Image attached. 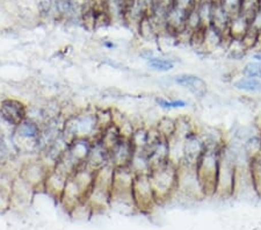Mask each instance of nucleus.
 Here are the masks:
<instances>
[{
	"instance_id": "bb28decb",
	"label": "nucleus",
	"mask_w": 261,
	"mask_h": 230,
	"mask_svg": "<svg viewBox=\"0 0 261 230\" xmlns=\"http://www.w3.org/2000/svg\"><path fill=\"white\" fill-rule=\"evenodd\" d=\"M11 208V191L0 187V213H4Z\"/></svg>"
},
{
	"instance_id": "9d476101",
	"label": "nucleus",
	"mask_w": 261,
	"mask_h": 230,
	"mask_svg": "<svg viewBox=\"0 0 261 230\" xmlns=\"http://www.w3.org/2000/svg\"><path fill=\"white\" fill-rule=\"evenodd\" d=\"M69 177L70 175H67L65 172H63L62 170L54 166L53 169L50 170L47 179H45L43 192H45L51 199L56 200L57 202H60L61 196L63 194V192H64V188Z\"/></svg>"
},
{
	"instance_id": "1a4fd4ad",
	"label": "nucleus",
	"mask_w": 261,
	"mask_h": 230,
	"mask_svg": "<svg viewBox=\"0 0 261 230\" xmlns=\"http://www.w3.org/2000/svg\"><path fill=\"white\" fill-rule=\"evenodd\" d=\"M205 142L203 137L197 129L196 132L189 134V135L184 141V162L185 165L196 166L197 162H199L202 154L204 152ZM181 164V165H182ZM180 166V165H179Z\"/></svg>"
},
{
	"instance_id": "20e7f679",
	"label": "nucleus",
	"mask_w": 261,
	"mask_h": 230,
	"mask_svg": "<svg viewBox=\"0 0 261 230\" xmlns=\"http://www.w3.org/2000/svg\"><path fill=\"white\" fill-rule=\"evenodd\" d=\"M133 200L137 212L149 214L158 206L149 174H137L133 185Z\"/></svg>"
},
{
	"instance_id": "f03ea898",
	"label": "nucleus",
	"mask_w": 261,
	"mask_h": 230,
	"mask_svg": "<svg viewBox=\"0 0 261 230\" xmlns=\"http://www.w3.org/2000/svg\"><path fill=\"white\" fill-rule=\"evenodd\" d=\"M223 146H221V148H218V146H207L195 166L197 177H199L202 191H203L205 198H214L215 195Z\"/></svg>"
},
{
	"instance_id": "b1692460",
	"label": "nucleus",
	"mask_w": 261,
	"mask_h": 230,
	"mask_svg": "<svg viewBox=\"0 0 261 230\" xmlns=\"http://www.w3.org/2000/svg\"><path fill=\"white\" fill-rule=\"evenodd\" d=\"M154 103L157 106L166 111L178 110V108H184L188 106V101L184 99H167L164 97H157L154 99Z\"/></svg>"
},
{
	"instance_id": "39448f33",
	"label": "nucleus",
	"mask_w": 261,
	"mask_h": 230,
	"mask_svg": "<svg viewBox=\"0 0 261 230\" xmlns=\"http://www.w3.org/2000/svg\"><path fill=\"white\" fill-rule=\"evenodd\" d=\"M178 170L179 179L175 195H181L189 200L205 199L199 177H197L195 166L182 164L178 166Z\"/></svg>"
},
{
	"instance_id": "6e6552de",
	"label": "nucleus",
	"mask_w": 261,
	"mask_h": 230,
	"mask_svg": "<svg viewBox=\"0 0 261 230\" xmlns=\"http://www.w3.org/2000/svg\"><path fill=\"white\" fill-rule=\"evenodd\" d=\"M0 115L8 124L15 128L28 118V107L18 99L7 98L0 104Z\"/></svg>"
},
{
	"instance_id": "6ab92c4d",
	"label": "nucleus",
	"mask_w": 261,
	"mask_h": 230,
	"mask_svg": "<svg viewBox=\"0 0 261 230\" xmlns=\"http://www.w3.org/2000/svg\"><path fill=\"white\" fill-rule=\"evenodd\" d=\"M243 150L245 152L246 156L248 157V160H253V158H256L261 156V133L260 129L258 132H255L254 134L248 137L247 140H245L242 143Z\"/></svg>"
},
{
	"instance_id": "a211bd4d",
	"label": "nucleus",
	"mask_w": 261,
	"mask_h": 230,
	"mask_svg": "<svg viewBox=\"0 0 261 230\" xmlns=\"http://www.w3.org/2000/svg\"><path fill=\"white\" fill-rule=\"evenodd\" d=\"M129 166L136 175L149 174L151 171V165H150L149 158H147L145 150H136Z\"/></svg>"
},
{
	"instance_id": "7c9ffc66",
	"label": "nucleus",
	"mask_w": 261,
	"mask_h": 230,
	"mask_svg": "<svg viewBox=\"0 0 261 230\" xmlns=\"http://www.w3.org/2000/svg\"><path fill=\"white\" fill-rule=\"evenodd\" d=\"M154 3L167 8H170L172 5H173V0H154Z\"/></svg>"
},
{
	"instance_id": "f257e3e1",
	"label": "nucleus",
	"mask_w": 261,
	"mask_h": 230,
	"mask_svg": "<svg viewBox=\"0 0 261 230\" xmlns=\"http://www.w3.org/2000/svg\"><path fill=\"white\" fill-rule=\"evenodd\" d=\"M149 178L158 206L165 203L175 195L176 188H178L179 170L178 166L172 162H167L166 164L153 167L150 171Z\"/></svg>"
},
{
	"instance_id": "ddd939ff",
	"label": "nucleus",
	"mask_w": 261,
	"mask_h": 230,
	"mask_svg": "<svg viewBox=\"0 0 261 230\" xmlns=\"http://www.w3.org/2000/svg\"><path fill=\"white\" fill-rule=\"evenodd\" d=\"M111 164V154L99 140H93V145L88 155L85 165L93 171H99L102 167Z\"/></svg>"
},
{
	"instance_id": "393cba45",
	"label": "nucleus",
	"mask_w": 261,
	"mask_h": 230,
	"mask_svg": "<svg viewBox=\"0 0 261 230\" xmlns=\"http://www.w3.org/2000/svg\"><path fill=\"white\" fill-rule=\"evenodd\" d=\"M242 76L247 78H255L261 81V63L248 61L243 65L241 70Z\"/></svg>"
},
{
	"instance_id": "9b49d317",
	"label": "nucleus",
	"mask_w": 261,
	"mask_h": 230,
	"mask_svg": "<svg viewBox=\"0 0 261 230\" xmlns=\"http://www.w3.org/2000/svg\"><path fill=\"white\" fill-rule=\"evenodd\" d=\"M136 148L128 137H122L111 151V164L114 167L129 166L134 157Z\"/></svg>"
},
{
	"instance_id": "c85d7f7f",
	"label": "nucleus",
	"mask_w": 261,
	"mask_h": 230,
	"mask_svg": "<svg viewBox=\"0 0 261 230\" xmlns=\"http://www.w3.org/2000/svg\"><path fill=\"white\" fill-rule=\"evenodd\" d=\"M197 0H173V5L189 12L195 7Z\"/></svg>"
},
{
	"instance_id": "c756f323",
	"label": "nucleus",
	"mask_w": 261,
	"mask_h": 230,
	"mask_svg": "<svg viewBox=\"0 0 261 230\" xmlns=\"http://www.w3.org/2000/svg\"><path fill=\"white\" fill-rule=\"evenodd\" d=\"M251 61L261 63V50H254V52H251Z\"/></svg>"
},
{
	"instance_id": "473e14b6",
	"label": "nucleus",
	"mask_w": 261,
	"mask_h": 230,
	"mask_svg": "<svg viewBox=\"0 0 261 230\" xmlns=\"http://www.w3.org/2000/svg\"><path fill=\"white\" fill-rule=\"evenodd\" d=\"M260 8H261V0H260Z\"/></svg>"
},
{
	"instance_id": "cd10ccee",
	"label": "nucleus",
	"mask_w": 261,
	"mask_h": 230,
	"mask_svg": "<svg viewBox=\"0 0 261 230\" xmlns=\"http://www.w3.org/2000/svg\"><path fill=\"white\" fill-rule=\"evenodd\" d=\"M250 29L260 34L261 33V8L255 12V14L250 20Z\"/></svg>"
},
{
	"instance_id": "f3484780",
	"label": "nucleus",
	"mask_w": 261,
	"mask_h": 230,
	"mask_svg": "<svg viewBox=\"0 0 261 230\" xmlns=\"http://www.w3.org/2000/svg\"><path fill=\"white\" fill-rule=\"evenodd\" d=\"M224 50L226 52V57L231 61H243L250 53L244 45L242 39H233V37H230Z\"/></svg>"
},
{
	"instance_id": "423d86ee",
	"label": "nucleus",
	"mask_w": 261,
	"mask_h": 230,
	"mask_svg": "<svg viewBox=\"0 0 261 230\" xmlns=\"http://www.w3.org/2000/svg\"><path fill=\"white\" fill-rule=\"evenodd\" d=\"M53 167H50L41 157L24 162L20 166L19 175L28 183L35 192L44 191V183Z\"/></svg>"
},
{
	"instance_id": "f8f14e48",
	"label": "nucleus",
	"mask_w": 261,
	"mask_h": 230,
	"mask_svg": "<svg viewBox=\"0 0 261 230\" xmlns=\"http://www.w3.org/2000/svg\"><path fill=\"white\" fill-rule=\"evenodd\" d=\"M176 85L187 89L195 98L202 99L208 93V85L204 79L193 73H180L173 78Z\"/></svg>"
},
{
	"instance_id": "5701e85b",
	"label": "nucleus",
	"mask_w": 261,
	"mask_h": 230,
	"mask_svg": "<svg viewBox=\"0 0 261 230\" xmlns=\"http://www.w3.org/2000/svg\"><path fill=\"white\" fill-rule=\"evenodd\" d=\"M146 62H147V66H149L150 69L158 71V72H168V71L174 69L175 66L174 60H171V58L168 57L154 56Z\"/></svg>"
},
{
	"instance_id": "7ed1b4c3",
	"label": "nucleus",
	"mask_w": 261,
	"mask_h": 230,
	"mask_svg": "<svg viewBox=\"0 0 261 230\" xmlns=\"http://www.w3.org/2000/svg\"><path fill=\"white\" fill-rule=\"evenodd\" d=\"M41 124L28 118L14 128V142L20 152H33L41 146Z\"/></svg>"
},
{
	"instance_id": "4be33fe9",
	"label": "nucleus",
	"mask_w": 261,
	"mask_h": 230,
	"mask_svg": "<svg viewBox=\"0 0 261 230\" xmlns=\"http://www.w3.org/2000/svg\"><path fill=\"white\" fill-rule=\"evenodd\" d=\"M154 128L157 129L159 135L164 139L170 140L171 137L174 136L175 134V118L168 115H163L161 118H158L157 122L154 124Z\"/></svg>"
},
{
	"instance_id": "dca6fc26",
	"label": "nucleus",
	"mask_w": 261,
	"mask_h": 230,
	"mask_svg": "<svg viewBox=\"0 0 261 230\" xmlns=\"http://www.w3.org/2000/svg\"><path fill=\"white\" fill-rule=\"evenodd\" d=\"M233 89L247 94H261V81L255 78H247L241 76L231 83Z\"/></svg>"
},
{
	"instance_id": "412c9836",
	"label": "nucleus",
	"mask_w": 261,
	"mask_h": 230,
	"mask_svg": "<svg viewBox=\"0 0 261 230\" xmlns=\"http://www.w3.org/2000/svg\"><path fill=\"white\" fill-rule=\"evenodd\" d=\"M215 3L216 2H214V0H197L195 8L197 13H199L202 27L203 28L212 26Z\"/></svg>"
},
{
	"instance_id": "2f4dec72",
	"label": "nucleus",
	"mask_w": 261,
	"mask_h": 230,
	"mask_svg": "<svg viewBox=\"0 0 261 230\" xmlns=\"http://www.w3.org/2000/svg\"><path fill=\"white\" fill-rule=\"evenodd\" d=\"M214 2H216V3H220V2H221V0H214Z\"/></svg>"
},
{
	"instance_id": "4468645a",
	"label": "nucleus",
	"mask_w": 261,
	"mask_h": 230,
	"mask_svg": "<svg viewBox=\"0 0 261 230\" xmlns=\"http://www.w3.org/2000/svg\"><path fill=\"white\" fill-rule=\"evenodd\" d=\"M231 18H232V16H231L228 12L222 7L220 3H215L212 26H214L215 28L218 29V31L222 32L223 34L229 35V26H230Z\"/></svg>"
},
{
	"instance_id": "2eb2a0df",
	"label": "nucleus",
	"mask_w": 261,
	"mask_h": 230,
	"mask_svg": "<svg viewBox=\"0 0 261 230\" xmlns=\"http://www.w3.org/2000/svg\"><path fill=\"white\" fill-rule=\"evenodd\" d=\"M250 31V19L242 13L233 15L230 21L229 35L233 39H243Z\"/></svg>"
},
{
	"instance_id": "a878e982",
	"label": "nucleus",
	"mask_w": 261,
	"mask_h": 230,
	"mask_svg": "<svg viewBox=\"0 0 261 230\" xmlns=\"http://www.w3.org/2000/svg\"><path fill=\"white\" fill-rule=\"evenodd\" d=\"M243 2L244 0H221L220 4L231 16H233L241 13Z\"/></svg>"
},
{
	"instance_id": "0eeeda50",
	"label": "nucleus",
	"mask_w": 261,
	"mask_h": 230,
	"mask_svg": "<svg viewBox=\"0 0 261 230\" xmlns=\"http://www.w3.org/2000/svg\"><path fill=\"white\" fill-rule=\"evenodd\" d=\"M35 194V190L18 174L14 179L11 190V208L24 211L31 206L32 200Z\"/></svg>"
},
{
	"instance_id": "aec40b11",
	"label": "nucleus",
	"mask_w": 261,
	"mask_h": 230,
	"mask_svg": "<svg viewBox=\"0 0 261 230\" xmlns=\"http://www.w3.org/2000/svg\"><path fill=\"white\" fill-rule=\"evenodd\" d=\"M199 127L195 124L192 118L188 115H179L175 118V134L174 136H178L180 139H186L189 134L196 132Z\"/></svg>"
}]
</instances>
